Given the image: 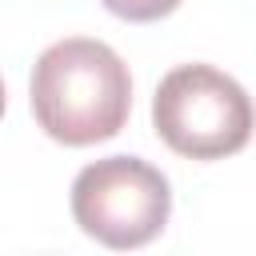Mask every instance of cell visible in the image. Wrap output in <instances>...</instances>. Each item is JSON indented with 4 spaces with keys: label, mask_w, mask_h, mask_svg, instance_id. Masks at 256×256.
<instances>
[{
    "label": "cell",
    "mask_w": 256,
    "mask_h": 256,
    "mask_svg": "<svg viewBox=\"0 0 256 256\" xmlns=\"http://www.w3.org/2000/svg\"><path fill=\"white\" fill-rule=\"evenodd\" d=\"M0 116H4V80H0Z\"/></svg>",
    "instance_id": "cell-5"
},
{
    "label": "cell",
    "mask_w": 256,
    "mask_h": 256,
    "mask_svg": "<svg viewBox=\"0 0 256 256\" xmlns=\"http://www.w3.org/2000/svg\"><path fill=\"white\" fill-rule=\"evenodd\" d=\"M32 116L64 148H88L112 140L132 112L128 64L92 36H68L48 44L32 64Z\"/></svg>",
    "instance_id": "cell-1"
},
{
    "label": "cell",
    "mask_w": 256,
    "mask_h": 256,
    "mask_svg": "<svg viewBox=\"0 0 256 256\" xmlns=\"http://www.w3.org/2000/svg\"><path fill=\"white\" fill-rule=\"evenodd\" d=\"M152 128L176 156L224 160L252 140L256 108L228 72L212 64H180L152 96Z\"/></svg>",
    "instance_id": "cell-2"
},
{
    "label": "cell",
    "mask_w": 256,
    "mask_h": 256,
    "mask_svg": "<svg viewBox=\"0 0 256 256\" xmlns=\"http://www.w3.org/2000/svg\"><path fill=\"white\" fill-rule=\"evenodd\" d=\"M172 216V188L140 156H104L72 180V220L104 248L128 252L152 244Z\"/></svg>",
    "instance_id": "cell-3"
},
{
    "label": "cell",
    "mask_w": 256,
    "mask_h": 256,
    "mask_svg": "<svg viewBox=\"0 0 256 256\" xmlns=\"http://www.w3.org/2000/svg\"><path fill=\"white\" fill-rule=\"evenodd\" d=\"M100 4L128 24H152V20H164L180 8V0H100Z\"/></svg>",
    "instance_id": "cell-4"
}]
</instances>
